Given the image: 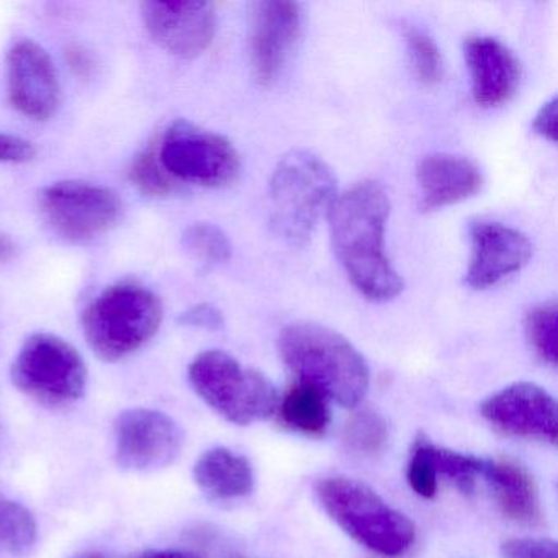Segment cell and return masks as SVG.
<instances>
[{
  "label": "cell",
  "instance_id": "9c48e42d",
  "mask_svg": "<svg viewBox=\"0 0 558 558\" xmlns=\"http://www.w3.org/2000/svg\"><path fill=\"white\" fill-rule=\"evenodd\" d=\"M40 208L51 230L70 243H86L107 233L123 211L112 189L83 181L48 185L40 194Z\"/></svg>",
  "mask_w": 558,
  "mask_h": 558
},
{
  "label": "cell",
  "instance_id": "cb8c5ba5",
  "mask_svg": "<svg viewBox=\"0 0 558 558\" xmlns=\"http://www.w3.org/2000/svg\"><path fill=\"white\" fill-rule=\"evenodd\" d=\"M404 40H407L408 57H410L411 68L414 76L424 86H434L442 80V57L436 41L416 27H408L404 31Z\"/></svg>",
  "mask_w": 558,
  "mask_h": 558
},
{
  "label": "cell",
  "instance_id": "2e32d148",
  "mask_svg": "<svg viewBox=\"0 0 558 558\" xmlns=\"http://www.w3.org/2000/svg\"><path fill=\"white\" fill-rule=\"evenodd\" d=\"M473 97L482 107H498L514 96L521 64L511 50L492 37H470L463 45Z\"/></svg>",
  "mask_w": 558,
  "mask_h": 558
},
{
  "label": "cell",
  "instance_id": "ba28073f",
  "mask_svg": "<svg viewBox=\"0 0 558 558\" xmlns=\"http://www.w3.org/2000/svg\"><path fill=\"white\" fill-rule=\"evenodd\" d=\"M158 156L171 178L204 187H223L240 172L234 146L225 136L198 129L187 120L169 126Z\"/></svg>",
  "mask_w": 558,
  "mask_h": 558
},
{
  "label": "cell",
  "instance_id": "1f68e13d",
  "mask_svg": "<svg viewBox=\"0 0 558 558\" xmlns=\"http://www.w3.org/2000/svg\"><path fill=\"white\" fill-rule=\"evenodd\" d=\"M532 129L542 138L551 143L557 142V99L555 97L538 110L534 123H532Z\"/></svg>",
  "mask_w": 558,
  "mask_h": 558
},
{
  "label": "cell",
  "instance_id": "4316f807",
  "mask_svg": "<svg viewBox=\"0 0 558 558\" xmlns=\"http://www.w3.org/2000/svg\"><path fill=\"white\" fill-rule=\"evenodd\" d=\"M129 175L133 185L146 197L161 198L174 191V182L162 168L155 149H146L142 155L136 156Z\"/></svg>",
  "mask_w": 558,
  "mask_h": 558
},
{
  "label": "cell",
  "instance_id": "f546056e",
  "mask_svg": "<svg viewBox=\"0 0 558 558\" xmlns=\"http://www.w3.org/2000/svg\"><path fill=\"white\" fill-rule=\"evenodd\" d=\"M179 323L189 328L208 329V331H217L223 328L225 319L220 310L215 308L210 303H201V305L192 306L187 312L182 313Z\"/></svg>",
  "mask_w": 558,
  "mask_h": 558
},
{
  "label": "cell",
  "instance_id": "6da1fadb",
  "mask_svg": "<svg viewBox=\"0 0 558 558\" xmlns=\"http://www.w3.org/2000/svg\"><path fill=\"white\" fill-rule=\"evenodd\" d=\"M390 215L387 192L377 182H361L336 197L329 208L332 247L351 282L367 299L385 302L403 290V280L385 251Z\"/></svg>",
  "mask_w": 558,
  "mask_h": 558
},
{
  "label": "cell",
  "instance_id": "7402d4cb",
  "mask_svg": "<svg viewBox=\"0 0 558 558\" xmlns=\"http://www.w3.org/2000/svg\"><path fill=\"white\" fill-rule=\"evenodd\" d=\"M388 424L380 413L362 410L351 417L344 430V442L359 456L372 457L380 453L388 442Z\"/></svg>",
  "mask_w": 558,
  "mask_h": 558
},
{
  "label": "cell",
  "instance_id": "83f0119b",
  "mask_svg": "<svg viewBox=\"0 0 558 558\" xmlns=\"http://www.w3.org/2000/svg\"><path fill=\"white\" fill-rule=\"evenodd\" d=\"M408 482L413 492L423 498H433L437 493L436 469L433 460V442L426 437H417L411 449L410 463H408Z\"/></svg>",
  "mask_w": 558,
  "mask_h": 558
},
{
  "label": "cell",
  "instance_id": "836d02e7",
  "mask_svg": "<svg viewBox=\"0 0 558 558\" xmlns=\"http://www.w3.org/2000/svg\"><path fill=\"white\" fill-rule=\"evenodd\" d=\"M140 558H201L192 551L185 550H153Z\"/></svg>",
  "mask_w": 558,
  "mask_h": 558
},
{
  "label": "cell",
  "instance_id": "8d00e7d4",
  "mask_svg": "<svg viewBox=\"0 0 558 558\" xmlns=\"http://www.w3.org/2000/svg\"><path fill=\"white\" fill-rule=\"evenodd\" d=\"M230 558H246V557H243V555H231Z\"/></svg>",
  "mask_w": 558,
  "mask_h": 558
},
{
  "label": "cell",
  "instance_id": "603a6c76",
  "mask_svg": "<svg viewBox=\"0 0 558 558\" xmlns=\"http://www.w3.org/2000/svg\"><path fill=\"white\" fill-rule=\"evenodd\" d=\"M184 250L205 267L220 266L231 257L227 234L211 223H195L182 236Z\"/></svg>",
  "mask_w": 558,
  "mask_h": 558
},
{
  "label": "cell",
  "instance_id": "9a60e30c",
  "mask_svg": "<svg viewBox=\"0 0 558 558\" xmlns=\"http://www.w3.org/2000/svg\"><path fill=\"white\" fill-rule=\"evenodd\" d=\"M470 238L472 259L465 282L476 290L488 289L518 272L532 256V244L525 234L496 221H473Z\"/></svg>",
  "mask_w": 558,
  "mask_h": 558
},
{
  "label": "cell",
  "instance_id": "ac0fdd59",
  "mask_svg": "<svg viewBox=\"0 0 558 558\" xmlns=\"http://www.w3.org/2000/svg\"><path fill=\"white\" fill-rule=\"evenodd\" d=\"M194 480L198 488L214 499L231 501L254 489V470L250 460L227 447H214L195 462Z\"/></svg>",
  "mask_w": 558,
  "mask_h": 558
},
{
  "label": "cell",
  "instance_id": "5b68a950",
  "mask_svg": "<svg viewBox=\"0 0 558 558\" xmlns=\"http://www.w3.org/2000/svg\"><path fill=\"white\" fill-rule=\"evenodd\" d=\"M270 223L287 243L302 246L315 233L336 201V178L329 166L310 151L289 153L270 178Z\"/></svg>",
  "mask_w": 558,
  "mask_h": 558
},
{
  "label": "cell",
  "instance_id": "44dd1931",
  "mask_svg": "<svg viewBox=\"0 0 558 558\" xmlns=\"http://www.w3.org/2000/svg\"><path fill=\"white\" fill-rule=\"evenodd\" d=\"M35 515L22 502L0 495V557H22L37 542Z\"/></svg>",
  "mask_w": 558,
  "mask_h": 558
},
{
  "label": "cell",
  "instance_id": "d590c367",
  "mask_svg": "<svg viewBox=\"0 0 558 558\" xmlns=\"http://www.w3.org/2000/svg\"><path fill=\"white\" fill-rule=\"evenodd\" d=\"M76 558H110V557H106V555H102V554H86V555H81V557H76Z\"/></svg>",
  "mask_w": 558,
  "mask_h": 558
},
{
  "label": "cell",
  "instance_id": "f1b7e54d",
  "mask_svg": "<svg viewBox=\"0 0 558 558\" xmlns=\"http://www.w3.org/2000/svg\"><path fill=\"white\" fill-rule=\"evenodd\" d=\"M502 558H557V544L550 538H509L501 545Z\"/></svg>",
  "mask_w": 558,
  "mask_h": 558
},
{
  "label": "cell",
  "instance_id": "e0dca14e",
  "mask_svg": "<svg viewBox=\"0 0 558 558\" xmlns=\"http://www.w3.org/2000/svg\"><path fill=\"white\" fill-rule=\"evenodd\" d=\"M416 178L424 211L466 201L483 185L482 172L470 159L444 153L426 156L417 166Z\"/></svg>",
  "mask_w": 558,
  "mask_h": 558
},
{
  "label": "cell",
  "instance_id": "4dcf8cb0",
  "mask_svg": "<svg viewBox=\"0 0 558 558\" xmlns=\"http://www.w3.org/2000/svg\"><path fill=\"white\" fill-rule=\"evenodd\" d=\"M34 156L35 148L31 142L19 138V136L0 133V162L21 165V162L31 161Z\"/></svg>",
  "mask_w": 558,
  "mask_h": 558
},
{
  "label": "cell",
  "instance_id": "30bf717a",
  "mask_svg": "<svg viewBox=\"0 0 558 558\" xmlns=\"http://www.w3.org/2000/svg\"><path fill=\"white\" fill-rule=\"evenodd\" d=\"M116 459L129 472H156L171 465L181 456L184 433L162 411L130 408L113 424Z\"/></svg>",
  "mask_w": 558,
  "mask_h": 558
},
{
  "label": "cell",
  "instance_id": "8fae6325",
  "mask_svg": "<svg viewBox=\"0 0 558 558\" xmlns=\"http://www.w3.org/2000/svg\"><path fill=\"white\" fill-rule=\"evenodd\" d=\"M8 89L12 106L35 122H47L61 106V84L48 51L21 40L8 54Z\"/></svg>",
  "mask_w": 558,
  "mask_h": 558
},
{
  "label": "cell",
  "instance_id": "3957f363",
  "mask_svg": "<svg viewBox=\"0 0 558 558\" xmlns=\"http://www.w3.org/2000/svg\"><path fill=\"white\" fill-rule=\"evenodd\" d=\"M162 315L161 300L153 290L142 283L119 282L87 305L81 325L94 354L117 362L155 338Z\"/></svg>",
  "mask_w": 558,
  "mask_h": 558
},
{
  "label": "cell",
  "instance_id": "d4e9b609",
  "mask_svg": "<svg viewBox=\"0 0 558 558\" xmlns=\"http://www.w3.org/2000/svg\"><path fill=\"white\" fill-rule=\"evenodd\" d=\"M434 469L437 478L446 476L450 482L456 483L462 492H472L475 480L483 475L486 460L478 457L466 456L456 450L444 449L433 444Z\"/></svg>",
  "mask_w": 558,
  "mask_h": 558
},
{
  "label": "cell",
  "instance_id": "484cf974",
  "mask_svg": "<svg viewBox=\"0 0 558 558\" xmlns=\"http://www.w3.org/2000/svg\"><path fill=\"white\" fill-rule=\"evenodd\" d=\"M557 306H535L525 316V335L534 351L548 364H557Z\"/></svg>",
  "mask_w": 558,
  "mask_h": 558
},
{
  "label": "cell",
  "instance_id": "8992f818",
  "mask_svg": "<svg viewBox=\"0 0 558 558\" xmlns=\"http://www.w3.org/2000/svg\"><path fill=\"white\" fill-rule=\"evenodd\" d=\"M195 393L238 426L266 420L277 410V391L259 372L243 367L223 351H205L189 365Z\"/></svg>",
  "mask_w": 558,
  "mask_h": 558
},
{
  "label": "cell",
  "instance_id": "52a82bcc",
  "mask_svg": "<svg viewBox=\"0 0 558 558\" xmlns=\"http://www.w3.org/2000/svg\"><path fill=\"white\" fill-rule=\"evenodd\" d=\"M11 377L22 393L45 407L60 408L83 398L87 365L73 344L60 336L38 332L22 345Z\"/></svg>",
  "mask_w": 558,
  "mask_h": 558
},
{
  "label": "cell",
  "instance_id": "277c9868",
  "mask_svg": "<svg viewBox=\"0 0 558 558\" xmlns=\"http://www.w3.org/2000/svg\"><path fill=\"white\" fill-rule=\"evenodd\" d=\"M315 493L345 534L381 557L407 554L416 538L413 522L357 480L328 476L316 483Z\"/></svg>",
  "mask_w": 558,
  "mask_h": 558
},
{
  "label": "cell",
  "instance_id": "ffe728a7",
  "mask_svg": "<svg viewBox=\"0 0 558 558\" xmlns=\"http://www.w3.org/2000/svg\"><path fill=\"white\" fill-rule=\"evenodd\" d=\"M277 408L280 423L305 436H322L331 421L325 395L305 381L293 385Z\"/></svg>",
  "mask_w": 558,
  "mask_h": 558
},
{
  "label": "cell",
  "instance_id": "4fadbf2b",
  "mask_svg": "<svg viewBox=\"0 0 558 558\" xmlns=\"http://www.w3.org/2000/svg\"><path fill=\"white\" fill-rule=\"evenodd\" d=\"M482 416L501 433L555 444L557 403L538 385H509L482 404Z\"/></svg>",
  "mask_w": 558,
  "mask_h": 558
},
{
  "label": "cell",
  "instance_id": "d6a6232c",
  "mask_svg": "<svg viewBox=\"0 0 558 558\" xmlns=\"http://www.w3.org/2000/svg\"><path fill=\"white\" fill-rule=\"evenodd\" d=\"M68 60H70L71 68L76 71L81 76H86L93 71V60H90L89 54L80 47L70 48V51L66 53Z\"/></svg>",
  "mask_w": 558,
  "mask_h": 558
},
{
  "label": "cell",
  "instance_id": "5bb4252c",
  "mask_svg": "<svg viewBox=\"0 0 558 558\" xmlns=\"http://www.w3.org/2000/svg\"><path fill=\"white\" fill-rule=\"evenodd\" d=\"M302 31V11L295 2L266 0L251 12V64L257 83L267 86L282 71Z\"/></svg>",
  "mask_w": 558,
  "mask_h": 558
},
{
  "label": "cell",
  "instance_id": "7c38bea8",
  "mask_svg": "<svg viewBox=\"0 0 558 558\" xmlns=\"http://www.w3.org/2000/svg\"><path fill=\"white\" fill-rule=\"evenodd\" d=\"M142 17L153 40L179 58H197L217 34V14L208 2H145Z\"/></svg>",
  "mask_w": 558,
  "mask_h": 558
},
{
  "label": "cell",
  "instance_id": "d6986e66",
  "mask_svg": "<svg viewBox=\"0 0 558 558\" xmlns=\"http://www.w3.org/2000/svg\"><path fill=\"white\" fill-rule=\"evenodd\" d=\"M482 476L492 486L505 515L521 524H537L541 521L537 486L521 465L509 460H486Z\"/></svg>",
  "mask_w": 558,
  "mask_h": 558
},
{
  "label": "cell",
  "instance_id": "7a4b0ae2",
  "mask_svg": "<svg viewBox=\"0 0 558 558\" xmlns=\"http://www.w3.org/2000/svg\"><path fill=\"white\" fill-rule=\"evenodd\" d=\"M279 352L300 381L341 407L354 408L364 400L371 381L367 362L339 332L315 323H293L280 332Z\"/></svg>",
  "mask_w": 558,
  "mask_h": 558
},
{
  "label": "cell",
  "instance_id": "e575fe53",
  "mask_svg": "<svg viewBox=\"0 0 558 558\" xmlns=\"http://www.w3.org/2000/svg\"><path fill=\"white\" fill-rule=\"evenodd\" d=\"M15 256V243L8 234H0V263H8Z\"/></svg>",
  "mask_w": 558,
  "mask_h": 558
}]
</instances>
